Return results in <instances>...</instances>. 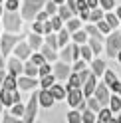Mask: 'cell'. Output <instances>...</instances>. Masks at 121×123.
I'll return each instance as SVG.
<instances>
[{"label": "cell", "instance_id": "obj_54", "mask_svg": "<svg viewBox=\"0 0 121 123\" xmlns=\"http://www.w3.org/2000/svg\"><path fill=\"white\" fill-rule=\"evenodd\" d=\"M78 56H79V50H78V46H73V60H78Z\"/></svg>", "mask_w": 121, "mask_h": 123}, {"label": "cell", "instance_id": "obj_37", "mask_svg": "<svg viewBox=\"0 0 121 123\" xmlns=\"http://www.w3.org/2000/svg\"><path fill=\"white\" fill-rule=\"evenodd\" d=\"M89 18L91 20H101V12L97 8H91V14H89Z\"/></svg>", "mask_w": 121, "mask_h": 123}, {"label": "cell", "instance_id": "obj_56", "mask_svg": "<svg viewBox=\"0 0 121 123\" xmlns=\"http://www.w3.org/2000/svg\"><path fill=\"white\" fill-rule=\"evenodd\" d=\"M6 78H8V75H4V72H0V81H4Z\"/></svg>", "mask_w": 121, "mask_h": 123}, {"label": "cell", "instance_id": "obj_45", "mask_svg": "<svg viewBox=\"0 0 121 123\" xmlns=\"http://www.w3.org/2000/svg\"><path fill=\"white\" fill-rule=\"evenodd\" d=\"M101 6L105 10H111L113 8V0H101Z\"/></svg>", "mask_w": 121, "mask_h": 123}, {"label": "cell", "instance_id": "obj_4", "mask_svg": "<svg viewBox=\"0 0 121 123\" xmlns=\"http://www.w3.org/2000/svg\"><path fill=\"white\" fill-rule=\"evenodd\" d=\"M40 99V97H38ZM38 99H36V95H32V99H30V103H28V107H26V111H24V121H34V115H36V103H38Z\"/></svg>", "mask_w": 121, "mask_h": 123}, {"label": "cell", "instance_id": "obj_25", "mask_svg": "<svg viewBox=\"0 0 121 123\" xmlns=\"http://www.w3.org/2000/svg\"><path fill=\"white\" fill-rule=\"evenodd\" d=\"M101 101H99V99H89V103H87V107H89V109H91V111H99L101 109Z\"/></svg>", "mask_w": 121, "mask_h": 123}, {"label": "cell", "instance_id": "obj_8", "mask_svg": "<svg viewBox=\"0 0 121 123\" xmlns=\"http://www.w3.org/2000/svg\"><path fill=\"white\" fill-rule=\"evenodd\" d=\"M54 99H56V95L52 93L50 89H48V91H42V93H40V103H42L44 107H52V105H54Z\"/></svg>", "mask_w": 121, "mask_h": 123}, {"label": "cell", "instance_id": "obj_1", "mask_svg": "<svg viewBox=\"0 0 121 123\" xmlns=\"http://www.w3.org/2000/svg\"><path fill=\"white\" fill-rule=\"evenodd\" d=\"M4 28L10 30V32H18L22 28V22H20V16L16 12H6L4 14Z\"/></svg>", "mask_w": 121, "mask_h": 123}, {"label": "cell", "instance_id": "obj_41", "mask_svg": "<svg viewBox=\"0 0 121 123\" xmlns=\"http://www.w3.org/2000/svg\"><path fill=\"white\" fill-rule=\"evenodd\" d=\"M6 8L8 10H16L18 8V0H8V2H6Z\"/></svg>", "mask_w": 121, "mask_h": 123}, {"label": "cell", "instance_id": "obj_24", "mask_svg": "<svg viewBox=\"0 0 121 123\" xmlns=\"http://www.w3.org/2000/svg\"><path fill=\"white\" fill-rule=\"evenodd\" d=\"M72 10H70V6H62V8H60V16H62L64 20H70V16H72Z\"/></svg>", "mask_w": 121, "mask_h": 123}, {"label": "cell", "instance_id": "obj_47", "mask_svg": "<svg viewBox=\"0 0 121 123\" xmlns=\"http://www.w3.org/2000/svg\"><path fill=\"white\" fill-rule=\"evenodd\" d=\"M34 32H38V34H40V32H44V24H42L40 20H38L36 24H34Z\"/></svg>", "mask_w": 121, "mask_h": 123}, {"label": "cell", "instance_id": "obj_18", "mask_svg": "<svg viewBox=\"0 0 121 123\" xmlns=\"http://www.w3.org/2000/svg\"><path fill=\"white\" fill-rule=\"evenodd\" d=\"M103 70H105V64L101 60H93V74L95 75H99V74H103Z\"/></svg>", "mask_w": 121, "mask_h": 123}, {"label": "cell", "instance_id": "obj_31", "mask_svg": "<svg viewBox=\"0 0 121 123\" xmlns=\"http://www.w3.org/2000/svg\"><path fill=\"white\" fill-rule=\"evenodd\" d=\"M78 28H79L78 20H67V30H70V32H78Z\"/></svg>", "mask_w": 121, "mask_h": 123}, {"label": "cell", "instance_id": "obj_30", "mask_svg": "<svg viewBox=\"0 0 121 123\" xmlns=\"http://www.w3.org/2000/svg\"><path fill=\"white\" fill-rule=\"evenodd\" d=\"M62 58H64V60H67V62H70V60H73V46H72V48H66V50H64Z\"/></svg>", "mask_w": 121, "mask_h": 123}, {"label": "cell", "instance_id": "obj_40", "mask_svg": "<svg viewBox=\"0 0 121 123\" xmlns=\"http://www.w3.org/2000/svg\"><path fill=\"white\" fill-rule=\"evenodd\" d=\"M99 30H101V32H109V30H111V24H109V22H101V20H99Z\"/></svg>", "mask_w": 121, "mask_h": 123}, {"label": "cell", "instance_id": "obj_61", "mask_svg": "<svg viewBox=\"0 0 121 123\" xmlns=\"http://www.w3.org/2000/svg\"><path fill=\"white\" fill-rule=\"evenodd\" d=\"M56 2H64V0H56Z\"/></svg>", "mask_w": 121, "mask_h": 123}, {"label": "cell", "instance_id": "obj_9", "mask_svg": "<svg viewBox=\"0 0 121 123\" xmlns=\"http://www.w3.org/2000/svg\"><path fill=\"white\" fill-rule=\"evenodd\" d=\"M67 74H70V66L67 64H56V78L67 80Z\"/></svg>", "mask_w": 121, "mask_h": 123}, {"label": "cell", "instance_id": "obj_11", "mask_svg": "<svg viewBox=\"0 0 121 123\" xmlns=\"http://www.w3.org/2000/svg\"><path fill=\"white\" fill-rule=\"evenodd\" d=\"M18 87H20V89H32V87H36V80L20 78V80H18Z\"/></svg>", "mask_w": 121, "mask_h": 123}, {"label": "cell", "instance_id": "obj_16", "mask_svg": "<svg viewBox=\"0 0 121 123\" xmlns=\"http://www.w3.org/2000/svg\"><path fill=\"white\" fill-rule=\"evenodd\" d=\"M16 86H18V81H16V78H14V74L8 75V78L4 80V87H6V89H12V91H14V87H16Z\"/></svg>", "mask_w": 121, "mask_h": 123}, {"label": "cell", "instance_id": "obj_49", "mask_svg": "<svg viewBox=\"0 0 121 123\" xmlns=\"http://www.w3.org/2000/svg\"><path fill=\"white\" fill-rule=\"evenodd\" d=\"M52 30H54V26H52V22H44V32H52Z\"/></svg>", "mask_w": 121, "mask_h": 123}, {"label": "cell", "instance_id": "obj_34", "mask_svg": "<svg viewBox=\"0 0 121 123\" xmlns=\"http://www.w3.org/2000/svg\"><path fill=\"white\" fill-rule=\"evenodd\" d=\"M67 119H70V121H73V123H78V121H81V119H84V115H79V113L72 111L70 115H67Z\"/></svg>", "mask_w": 121, "mask_h": 123}, {"label": "cell", "instance_id": "obj_60", "mask_svg": "<svg viewBox=\"0 0 121 123\" xmlns=\"http://www.w3.org/2000/svg\"><path fill=\"white\" fill-rule=\"evenodd\" d=\"M119 62H121V52H119Z\"/></svg>", "mask_w": 121, "mask_h": 123}, {"label": "cell", "instance_id": "obj_62", "mask_svg": "<svg viewBox=\"0 0 121 123\" xmlns=\"http://www.w3.org/2000/svg\"><path fill=\"white\" fill-rule=\"evenodd\" d=\"M0 12H2V8H0Z\"/></svg>", "mask_w": 121, "mask_h": 123}, {"label": "cell", "instance_id": "obj_29", "mask_svg": "<svg viewBox=\"0 0 121 123\" xmlns=\"http://www.w3.org/2000/svg\"><path fill=\"white\" fill-rule=\"evenodd\" d=\"M107 22L111 24V28H117V26H119V16H115V14H109V16H107Z\"/></svg>", "mask_w": 121, "mask_h": 123}, {"label": "cell", "instance_id": "obj_33", "mask_svg": "<svg viewBox=\"0 0 121 123\" xmlns=\"http://www.w3.org/2000/svg\"><path fill=\"white\" fill-rule=\"evenodd\" d=\"M12 113L14 115H22V113H24V105H22L20 101H16V105L12 107Z\"/></svg>", "mask_w": 121, "mask_h": 123}, {"label": "cell", "instance_id": "obj_20", "mask_svg": "<svg viewBox=\"0 0 121 123\" xmlns=\"http://www.w3.org/2000/svg\"><path fill=\"white\" fill-rule=\"evenodd\" d=\"M73 40L78 42V44H81V42L85 44V40H87V34H85V32H81V30H78V32H73Z\"/></svg>", "mask_w": 121, "mask_h": 123}, {"label": "cell", "instance_id": "obj_32", "mask_svg": "<svg viewBox=\"0 0 121 123\" xmlns=\"http://www.w3.org/2000/svg\"><path fill=\"white\" fill-rule=\"evenodd\" d=\"M46 44H48V46H52V48H56V46H60L58 38H56V36H52V32L48 34V40H46Z\"/></svg>", "mask_w": 121, "mask_h": 123}, {"label": "cell", "instance_id": "obj_3", "mask_svg": "<svg viewBox=\"0 0 121 123\" xmlns=\"http://www.w3.org/2000/svg\"><path fill=\"white\" fill-rule=\"evenodd\" d=\"M119 50H121V34L115 32V34H111V36H109V40H107V54L113 58Z\"/></svg>", "mask_w": 121, "mask_h": 123}, {"label": "cell", "instance_id": "obj_7", "mask_svg": "<svg viewBox=\"0 0 121 123\" xmlns=\"http://www.w3.org/2000/svg\"><path fill=\"white\" fill-rule=\"evenodd\" d=\"M95 95H97V99L101 101V105H105L109 101V93H107V87L103 86V83H99V86L95 87Z\"/></svg>", "mask_w": 121, "mask_h": 123}, {"label": "cell", "instance_id": "obj_27", "mask_svg": "<svg viewBox=\"0 0 121 123\" xmlns=\"http://www.w3.org/2000/svg\"><path fill=\"white\" fill-rule=\"evenodd\" d=\"M121 109V99L115 95V97H111V111H119Z\"/></svg>", "mask_w": 121, "mask_h": 123}, {"label": "cell", "instance_id": "obj_12", "mask_svg": "<svg viewBox=\"0 0 121 123\" xmlns=\"http://www.w3.org/2000/svg\"><path fill=\"white\" fill-rule=\"evenodd\" d=\"M28 54H30V48H28V44H18V46H16V56H18L20 60L28 58Z\"/></svg>", "mask_w": 121, "mask_h": 123}, {"label": "cell", "instance_id": "obj_57", "mask_svg": "<svg viewBox=\"0 0 121 123\" xmlns=\"http://www.w3.org/2000/svg\"><path fill=\"white\" fill-rule=\"evenodd\" d=\"M0 52H2V50H0ZM4 64V60H2V56H0V66H2Z\"/></svg>", "mask_w": 121, "mask_h": 123}, {"label": "cell", "instance_id": "obj_44", "mask_svg": "<svg viewBox=\"0 0 121 123\" xmlns=\"http://www.w3.org/2000/svg\"><path fill=\"white\" fill-rule=\"evenodd\" d=\"M52 70H50V66H46V64H42L40 66V75H48Z\"/></svg>", "mask_w": 121, "mask_h": 123}, {"label": "cell", "instance_id": "obj_50", "mask_svg": "<svg viewBox=\"0 0 121 123\" xmlns=\"http://www.w3.org/2000/svg\"><path fill=\"white\" fill-rule=\"evenodd\" d=\"M48 14H50L48 10H46V12H40V14H38V20H40V22H46V18H48Z\"/></svg>", "mask_w": 121, "mask_h": 123}, {"label": "cell", "instance_id": "obj_35", "mask_svg": "<svg viewBox=\"0 0 121 123\" xmlns=\"http://www.w3.org/2000/svg\"><path fill=\"white\" fill-rule=\"evenodd\" d=\"M99 119H101V121H109V119H111V111H109V109L99 111Z\"/></svg>", "mask_w": 121, "mask_h": 123}, {"label": "cell", "instance_id": "obj_39", "mask_svg": "<svg viewBox=\"0 0 121 123\" xmlns=\"http://www.w3.org/2000/svg\"><path fill=\"white\" fill-rule=\"evenodd\" d=\"M62 16H58V18H52V26H54V30H58L60 26H62Z\"/></svg>", "mask_w": 121, "mask_h": 123}, {"label": "cell", "instance_id": "obj_17", "mask_svg": "<svg viewBox=\"0 0 121 123\" xmlns=\"http://www.w3.org/2000/svg\"><path fill=\"white\" fill-rule=\"evenodd\" d=\"M91 50H93V54H99L101 52V38H97V36H93L91 38Z\"/></svg>", "mask_w": 121, "mask_h": 123}, {"label": "cell", "instance_id": "obj_23", "mask_svg": "<svg viewBox=\"0 0 121 123\" xmlns=\"http://www.w3.org/2000/svg\"><path fill=\"white\" fill-rule=\"evenodd\" d=\"M105 81H107V86H115V83H117V78H115V74H113V72H105Z\"/></svg>", "mask_w": 121, "mask_h": 123}, {"label": "cell", "instance_id": "obj_51", "mask_svg": "<svg viewBox=\"0 0 121 123\" xmlns=\"http://www.w3.org/2000/svg\"><path fill=\"white\" fill-rule=\"evenodd\" d=\"M48 12H50V14H54V12H56V0L48 4Z\"/></svg>", "mask_w": 121, "mask_h": 123}, {"label": "cell", "instance_id": "obj_14", "mask_svg": "<svg viewBox=\"0 0 121 123\" xmlns=\"http://www.w3.org/2000/svg\"><path fill=\"white\" fill-rule=\"evenodd\" d=\"M8 68H10V74H14V75H18L24 68H22V64L18 60H10V64H8Z\"/></svg>", "mask_w": 121, "mask_h": 123}, {"label": "cell", "instance_id": "obj_55", "mask_svg": "<svg viewBox=\"0 0 121 123\" xmlns=\"http://www.w3.org/2000/svg\"><path fill=\"white\" fill-rule=\"evenodd\" d=\"M75 70H78V72L84 70V62H78V64H75Z\"/></svg>", "mask_w": 121, "mask_h": 123}, {"label": "cell", "instance_id": "obj_48", "mask_svg": "<svg viewBox=\"0 0 121 123\" xmlns=\"http://www.w3.org/2000/svg\"><path fill=\"white\" fill-rule=\"evenodd\" d=\"M87 32L91 34V36H97V38H101V34L97 32V28H93V26H89V28H87Z\"/></svg>", "mask_w": 121, "mask_h": 123}, {"label": "cell", "instance_id": "obj_52", "mask_svg": "<svg viewBox=\"0 0 121 123\" xmlns=\"http://www.w3.org/2000/svg\"><path fill=\"white\" fill-rule=\"evenodd\" d=\"M113 89H115V91H117V93L121 95V81H117V83H115V86H113Z\"/></svg>", "mask_w": 121, "mask_h": 123}, {"label": "cell", "instance_id": "obj_2", "mask_svg": "<svg viewBox=\"0 0 121 123\" xmlns=\"http://www.w3.org/2000/svg\"><path fill=\"white\" fill-rule=\"evenodd\" d=\"M44 4V0H24V18H34V14L40 10V6Z\"/></svg>", "mask_w": 121, "mask_h": 123}, {"label": "cell", "instance_id": "obj_36", "mask_svg": "<svg viewBox=\"0 0 121 123\" xmlns=\"http://www.w3.org/2000/svg\"><path fill=\"white\" fill-rule=\"evenodd\" d=\"M91 54H93L91 48H85V46L81 48V56H84V60H89V58H91Z\"/></svg>", "mask_w": 121, "mask_h": 123}, {"label": "cell", "instance_id": "obj_6", "mask_svg": "<svg viewBox=\"0 0 121 123\" xmlns=\"http://www.w3.org/2000/svg\"><path fill=\"white\" fill-rule=\"evenodd\" d=\"M67 101H70L72 107L79 105V103H81V91H79L78 87H72V89H70V95H67Z\"/></svg>", "mask_w": 121, "mask_h": 123}, {"label": "cell", "instance_id": "obj_38", "mask_svg": "<svg viewBox=\"0 0 121 123\" xmlns=\"http://www.w3.org/2000/svg\"><path fill=\"white\" fill-rule=\"evenodd\" d=\"M26 74H28V75H36V64H34V62L26 66Z\"/></svg>", "mask_w": 121, "mask_h": 123}, {"label": "cell", "instance_id": "obj_28", "mask_svg": "<svg viewBox=\"0 0 121 123\" xmlns=\"http://www.w3.org/2000/svg\"><path fill=\"white\" fill-rule=\"evenodd\" d=\"M67 32H70V30H62V32H60V36H58V42H60V46H64L66 42H67Z\"/></svg>", "mask_w": 121, "mask_h": 123}, {"label": "cell", "instance_id": "obj_46", "mask_svg": "<svg viewBox=\"0 0 121 123\" xmlns=\"http://www.w3.org/2000/svg\"><path fill=\"white\" fill-rule=\"evenodd\" d=\"M89 75H91V74H89V72H85V70L81 72V70H79V78H81V83H85V81H87V78H89Z\"/></svg>", "mask_w": 121, "mask_h": 123}, {"label": "cell", "instance_id": "obj_42", "mask_svg": "<svg viewBox=\"0 0 121 123\" xmlns=\"http://www.w3.org/2000/svg\"><path fill=\"white\" fill-rule=\"evenodd\" d=\"M84 121H95V115H93L91 111L85 109V111H84Z\"/></svg>", "mask_w": 121, "mask_h": 123}, {"label": "cell", "instance_id": "obj_59", "mask_svg": "<svg viewBox=\"0 0 121 123\" xmlns=\"http://www.w3.org/2000/svg\"><path fill=\"white\" fill-rule=\"evenodd\" d=\"M2 103H4V101H2V99H0V111H2Z\"/></svg>", "mask_w": 121, "mask_h": 123}, {"label": "cell", "instance_id": "obj_58", "mask_svg": "<svg viewBox=\"0 0 121 123\" xmlns=\"http://www.w3.org/2000/svg\"><path fill=\"white\" fill-rule=\"evenodd\" d=\"M117 16H119V18H121V8H119V10H117Z\"/></svg>", "mask_w": 121, "mask_h": 123}, {"label": "cell", "instance_id": "obj_43", "mask_svg": "<svg viewBox=\"0 0 121 123\" xmlns=\"http://www.w3.org/2000/svg\"><path fill=\"white\" fill-rule=\"evenodd\" d=\"M44 60H46V56H34V58H32V62H34L36 66H42Z\"/></svg>", "mask_w": 121, "mask_h": 123}, {"label": "cell", "instance_id": "obj_21", "mask_svg": "<svg viewBox=\"0 0 121 123\" xmlns=\"http://www.w3.org/2000/svg\"><path fill=\"white\" fill-rule=\"evenodd\" d=\"M30 46H32V48H38V46H42V38L38 36V32H34L32 36H30Z\"/></svg>", "mask_w": 121, "mask_h": 123}, {"label": "cell", "instance_id": "obj_5", "mask_svg": "<svg viewBox=\"0 0 121 123\" xmlns=\"http://www.w3.org/2000/svg\"><path fill=\"white\" fill-rule=\"evenodd\" d=\"M16 42H18V38H16V36H8V34H6L2 40H0V50H2V54H8L10 48H12Z\"/></svg>", "mask_w": 121, "mask_h": 123}, {"label": "cell", "instance_id": "obj_13", "mask_svg": "<svg viewBox=\"0 0 121 123\" xmlns=\"http://www.w3.org/2000/svg\"><path fill=\"white\" fill-rule=\"evenodd\" d=\"M10 91L12 89H2V91H0V99H2V101H4V105H10V103H14V95H10Z\"/></svg>", "mask_w": 121, "mask_h": 123}, {"label": "cell", "instance_id": "obj_15", "mask_svg": "<svg viewBox=\"0 0 121 123\" xmlns=\"http://www.w3.org/2000/svg\"><path fill=\"white\" fill-rule=\"evenodd\" d=\"M81 86V78H79V72L78 74H75V75H72V78H70V81H67V87H79Z\"/></svg>", "mask_w": 121, "mask_h": 123}, {"label": "cell", "instance_id": "obj_26", "mask_svg": "<svg viewBox=\"0 0 121 123\" xmlns=\"http://www.w3.org/2000/svg\"><path fill=\"white\" fill-rule=\"evenodd\" d=\"M44 56H46V60H56L54 48H52V46H46V48H44Z\"/></svg>", "mask_w": 121, "mask_h": 123}, {"label": "cell", "instance_id": "obj_53", "mask_svg": "<svg viewBox=\"0 0 121 123\" xmlns=\"http://www.w3.org/2000/svg\"><path fill=\"white\" fill-rule=\"evenodd\" d=\"M87 4H89V8H97V0H87Z\"/></svg>", "mask_w": 121, "mask_h": 123}, {"label": "cell", "instance_id": "obj_10", "mask_svg": "<svg viewBox=\"0 0 121 123\" xmlns=\"http://www.w3.org/2000/svg\"><path fill=\"white\" fill-rule=\"evenodd\" d=\"M93 91H95V74H93V75H89L87 81L84 83V93H85V95H91Z\"/></svg>", "mask_w": 121, "mask_h": 123}, {"label": "cell", "instance_id": "obj_22", "mask_svg": "<svg viewBox=\"0 0 121 123\" xmlns=\"http://www.w3.org/2000/svg\"><path fill=\"white\" fill-rule=\"evenodd\" d=\"M54 78H56V75H50V74H48V75H44V80H42V86L46 87V89H50L52 86H54Z\"/></svg>", "mask_w": 121, "mask_h": 123}, {"label": "cell", "instance_id": "obj_19", "mask_svg": "<svg viewBox=\"0 0 121 123\" xmlns=\"http://www.w3.org/2000/svg\"><path fill=\"white\" fill-rule=\"evenodd\" d=\"M50 91L56 95V99H62V97L66 95V89H64V87H60V86H52V89H50Z\"/></svg>", "mask_w": 121, "mask_h": 123}]
</instances>
